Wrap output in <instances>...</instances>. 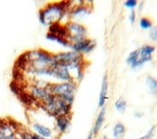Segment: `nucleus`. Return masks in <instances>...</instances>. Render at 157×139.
<instances>
[{
  "label": "nucleus",
  "instance_id": "f257e3e1",
  "mask_svg": "<svg viewBox=\"0 0 157 139\" xmlns=\"http://www.w3.org/2000/svg\"><path fill=\"white\" fill-rule=\"evenodd\" d=\"M70 6L71 1L51 2L46 4L39 11L38 18L40 23L44 26H50L53 23H62L63 19L69 17Z\"/></svg>",
  "mask_w": 157,
  "mask_h": 139
},
{
  "label": "nucleus",
  "instance_id": "f03ea898",
  "mask_svg": "<svg viewBox=\"0 0 157 139\" xmlns=\"http://www.w3.org/2000/svg\"><path fill=\"white\" fill-rule=\"evenodd\" d=\"M54 59L56 62V66L65 67L69 69L74 75L78 70L86 69L85 59L83 54H79L72 50H67L58 53H54Z\"/></svg>",
  "mask_w": 157,
  "mask_h": 139
},
{
  "label": "nucleus",
  "instance_id": "7ed1b4c3",
  "mask_svg": "<svg viewBox=\"0 0 157 139\" xmlns=\"http://www.w3.org/2000/svg\"><path fill=\"white\" fill-rule=\"evenodd\" d=\"M28 65L31 68H48L56 67V62L54 59V53H51L43 48H37L25 52Z\"/></svg>",
  "mask_w": 157,
  "mask_h": 139
},
{
  "label": "nucleus",
  "instance_id": "20e7f679",
  "mask_svg": "<svg viewBox=\"0 0 157 139\" xmlns=\"http://www.w3.org/2000/svg\"><path fill=\"white\" fill-rule=\"evenodd\" d=\"M77 89V83L75 81L69 82H53L49 84V92L64 100L71 105H72L75 99V92Z\"/></svg>",
  "mask_w": 157,
  "mask_h": 139
},
{
  "label": "nucleus",
  "instance_id": "39448f33",
  "mask_svg": "<svg viewBox=\"0 0 157 139\" xmlns=\"http://www.w3.org/2000/svg\"><path fill=\"white\" fill-rule=\"evenodd\" d=\"M42 104L47 114L53 118H56L57 116L61 115L71 116V114L72 105L52 94L44 101H43Z\"/></svg>",
  "mask_w": 157,
  "mask_h": 139
},
{
  "label": "nucleus",
  "instance_id": "423d86ee",
  "mask_svg": "<svg viewBox=\"0 0 157 139\" xmlns=\"http://www.w3.org/2000/svg\"><path fill=\"white\" fill-rule=\"evenodd\" d=\"M66 24V28L67 30V41L71 44H74L76 42L87 38V27L78 22H73V20H69Z\"/></svg>",
  "mask_w": 157,
  "mask_h": 139
},
{
  "label": "nucleus",
  "instance_id": "0eeeda50",
  "mask_svg": "<svg viewBox=\"0 0 157 139\" xmlns=\"http://www.w3.org/2000/svg\"><path fill=\"white\" fill-rule=\"evenodd\" d=\"M74 6H70V10H69V18L70 20H73V22H76L77 19H81L88 15L91 14V6L89 2H84V1H78L76 3H74L71 1Z\"/></svg>",
  "mask_w": 157,
  "mask_h": 139
},
{
  "label": "nucleus",
  "instance_id": "6e6552de",
  "mask_svg": "<svg viewBox=\"0 0 157 139\" xmlns=\"http://www.w3.org/2000/svg\"><path fill=\"white\" fill-rule=\"evenodd\" d=\"M95 46H97V42H95V40H93L87 37L76 42V43L71 44L70 50L85 55V54H89L93 52L94 50Z\"/></svg>",
  "mask_w": 157,
  "mask_h": 139
},
{
  "label": "nucleus",
  "instance_id": "1a4fd4ad",
  "mask_svg": "<svg viewBox=\"0 0 157 139\" xmlns=\"http://www.w3.org/2000/svg\"><path fill=\"white\" fill-rule=\"evenodd\" d=\"M31 129L35 134L47 139H56L57 135H60L56 129H52L48 126H46L45 124H43L38 121L31 122Z\"/></svg>",
  "mask_w": 157,
  "mask_h": 139
},
{
  "label": "nucleus",
  "instance_id": "9d476101",
  "mask_svg": "<svg viewBox=\"0 0 157 139\" xmlns=\"http://www.w3.org/2000/svg\"><path fill=\"white\" fill-rule=\"evenodd\" d=\"M48 87L39 86V85L35 84V83H33V84H31L28 87V94L35 101L43 102L51 95V93L49 92V90H48Z\"/></svg>",
  "mask_w": 157,
  "mask_h": 139
},
{
  "label": "nucleus",
  "instance_id": "9b49d317",
  "mask_svg": "<svg viewBox=\"0 0 157 139\" xmlns=\"http://www.w3.org/2000/svg\"><path fill=\"white\" fill-rule=\"evenodd\" d=\"M52 78L55 79L57 82L74 81V77H73V75H72V73L70 70L65 68V67H60V66L54 67Z\"/></svg>",
  "mask_w": 157,
  "mask_h": 139
},
{
  "label": "nucleus",
  "instance_id": "f8f14e48",
  "mask_svg": "<svg viewBox=\"0 0 157 139\" xmlns=\"http://www.w3.org/2000/svg\"><path fill=\"white\" fill-rule=\"evenodd\" d=\"M0 139H17V129L13 124L0 121Z\"/></svg>",
  "mask_w": 157,
  "mask_h": 139
},
{
  "label": "nucleus",
  "instance_id": "ddd939ff",
  "mask_svg": "<svg viewBox=\"0 0 157 139\" xmlns=\"http://www.w3.org/2000/svg\"><path fill=\"white\" fill-rule=\"evenodd\" d=\"M54 125L59 134L66 133L71 127V116L61 115L54 118Z\"/></svg>",
  "mask_w": 157,
  "mask_h": 139
},
{
  "label": "nucleus",
  "instance_id": "4468645a",
  "mask_svg": "<svg viewBox=\"0 0 157 139\" xmlns=\"http://www.w3.org/2000/svg\"><path fill=\"white\" fill-rule=\"evenodd\" d=\"M156 50L155 46L153 45H143L140 48H139V51H140V60L143 62L144 64L147 63V62H151L152 60V54L154 53Z\"/></svg>",
  "mask_w": 157,
  "mask_h": 139
},
{
  "label": "nucleus",
  "instance_id": "2eb2a0df",
  "mask_svg": "<svg viewBox=\"0 0 157 139\" xmlns=\"http://www.w3.org/2000/svg\"><path fill=\"white\" fill-rule=\"evenodd\" d=\"M107 99H108V77L105 74L103 76V78H102L100 93H99V97H98V107L99 108H102L105 106Z\"/></svg>",
  "mask_w": 157,
  "mask_h": 139
},
{
  "label": "nucleus",
  "instance_id": "dca6fc26",
  "mask_svg": "<svg viewBox=\"0 0 157 139\" xmlns=\"http://www.w3.org/2000/svg\"><path fill=\"white\" fill-rule=\"evenodd\" d=\"M48 33L54 34L56 36L66 38L67 37V30L65 23H53L48 26Z\"/></svg>",
  "mask_w": 157,
  "mask_h": 139
},
{
  "label": "nucleus",
  "instance_id": "f3484780",
  "mask_svg": "<svg viewBox=\"0 0 157 139\" xmlns=\"http://www.w3.org/2000/svg\"><path fill=\"white\" fill-rule=\"evenodd\" d=\"M105 114H106V107L104 106V107L100 108L99 113H98V115L97 117V119H95L94 128H93V130H92L93 134H98L99 133V130L101 129L102 125H103L104 120H105Z\"/></svg>",
  "mask_w": 157,
  "mask_h": 139
},
{
  "label": "nucleus",
  "instance_id": "a211bd4d",
  "mask_svg": "<svg viewBox=\"0 0 157 139\" xmlns=\"http://www.w3.org/2000/svg\"><path fill=\"white\" fill-rule=\"evenodd\" d=\"M45 39L49 42H53V43H56L60 46H62L63 47H66V48H70L71 47V43L66 38H63V37H59V36H56V35L54 34H51V33H48L47 32L46 35H45Z\"/></svg>",
  "mask_w": 157,
  "mask_h": 139
},
{
  "label": "nucleus",
  "instance_id": "6ab92c4d",
  "mask_svg": "<svg viewBox=\"0 0 157 139\" xmlns=\"http://www.w3.org/2000/svg\"><path fill=\"white\" fill-rule=\"evenodd\" d=\"M126 133V128L122 123L118 122L115 124L112 130V134L114 139H122Z\"/></svg>",
  "mask_w": 157,
  "mask_h": 139
},
{
  "label": "nucleus",
  "instance_id": "aec40b11",
  "mask_svg": "<svg viewBox=\"0 0 157 139\" xmlns=\"http://www.w3.org/2000/svg\"><path fill=\"white\" fill-rule=\"evenodd\" d=\"M139 57H140L139 48L132 50L130 53L128 54V56H127V58H126V63H127V65H129V66L131 67L132 65H134V64L136 63V62L138 61Z\"/></svg>",
  "mask_w": 157,
  "mask_h": 139
},
{
  "label": "nucleus",
  "instance_id": "412c9836",
  "mask_svg": "<svg viewBox=\"0 0 157 139\" xmlns=\"http://www.w3.org/2000/svg\"><path fill=\"white\" fill-rule=\"evenodd\" d=\"M115 108L116 110L118 111L119 113H124L126 111V108H127V103H126V101L122 98V97H121V98H119L117 101H116L115 102Z\"/></svg>",
  "mask_w": 157,
  "mask_h": 139
},
{
  "label": "nucleus",
  "instance_id": "4be33fe9",
  "mask_svg": "<svg viewBox=\"0 0 157 139\" xmlns=\"http://www.w3.org/2000/svg\"><path fill=\"white\" fill-rule=\"evenodd\" d=\"M146 84L148 87L149 91L155 95L156 89H157V79L151 75H147L146 78Z\"/></svg>",
  "mask_w": 157,
  "mask_h": 139
},
{
  "label": "nucleus",
  "instance_id": "5701e85b",
  "mask_svg": "<svg viewBox=\"0 0 157 139\" xmlns=\"http://www.w3.org/2000/svg\"><path fill=\"white\" fill-rule=\"evenodd\" d=\"M139 25H140V27H141L143 30H151L152 27H153V23L151 22V19H149L147 17L141 18Z\"/></svg>",
  "mask_w": 157,
  "mask_h": 139
},
{
  "label": "nucleus",
  "instance_id": "b1692460",
  "mask_svg": "<svg viewBox=\"0 0 157 139\" xmlns=\"http://www.w3.org/2000/svg\"><path fill=\"white\" fill-rule=\"evenodd\" d=\"M156 127H157L156 125H154V126H152L151 129H148V131H147V133L145 135H143V136H141V137H139L137 139H152V137H153V135L155 133Z\"/></svg>",
  "mask_w": 157,
  "mask_h": 139
},
{
  "label": "nucleus",
  "instance_id": "393cba45",
  "mask_svg": "<svg viewBox=\"0 0 157 139\" xmlns=\"http://www.w3.org/2000/svg\"><path fill=\"white\" fill-rule=\"evenodd\" d=\"M124 7L127 9H130L131 11L134 10L136 7L138 6V2L136 0H126V1L124 3Z\"/></svg>",
  "mask_w": 157,
  "mask_h": 139
},
{
  "label": "nucleus",
  "instance_id": "a878e982",
  "mask_svg": "<svg viewBox=\"0 0 157 139\" xmlns=\"http://www.w3.org/2000/svg\"><path fill=\"white\" fill-rule=\"evenodd\" d=\"M17 139H30V133L28 131H17Z\"/></svg>",
  "mask_w": 157,
  "mask_h": 139
},
{
  "label": "nucleus",
  "instance_id": "bb28decb",
  "mask_svg": "<svg viewBox=\"0 0 157 139\" xmlns=\"http://www.w3.org/2000/svg\"><path fill=\"white\" fill-rule=\"evenodd\" d=\"M149 38L151 41L157 42V26H154L149 31Z\"/></svg>",
  "mask_w": 157,
  "mask_h": 139
},
{
  "label": "nucleus",
  "instance_id": "cd10ccee",
  "mask_svg": "<svg viewBox=\"0 0 157 139\" xmlns=\"http://www.w3.org/2000/svg\"><path fill=\"white\" fill-rule=\"evenodd\" d=\"M128 19H129V22H130L131 24H134L135 20H136V12H135L134 10H132V11L130 12V14H129Z\"/></svg>",
  "mask_w": 157,
  "mask_h": 139
},
{
  "label": "nucleus",
  "instance_id": "c85d7f7f",
  "mask_svg": "<svg viewBox=\"0 0 157 139\" xmlns=\"http://www.w3.org/2000/svg\"><path fill=\"white\" fill-rule=\"evenodd\" d=\"M144 116V113L142 112V111H139V110H136L134 112V117L135 118H142Z\"/></svg>",
  "mask_w": 157,
  "mask_h": 139
},
{
  "label": "nucleus",
  "instance_id": "c756f323",
  "mask_svg": "<svg viewBox=\"0 0 157 139\" xmlns=\"http://www.w3.org/2000/svg\"><path fill=\"white\" fill-rule=\"evenodd\" d=\"M30 139H39V136L34 133H30Z\"/></svg>",
  "mask_w": 157,
  "mask_h": 139
},
{
  "label": "nucleus",
  "instance_id": "7c9ffc66",
  "mask_svg": "<svg viewBox=\"0 0 157 139\" xmlns=\"http://www.w3.org/2000/svg\"><path fill=\"white\" fill-rule=\"evenodd\" d=\"M93 133H90V134L88 135V137H87V139H93Z\"/></svg>",
  "mask_w": 157,
  "mask_h": 139
},
{
  "label": "nucleus",
  "instance_id": "2f4dec72",
  "mask_svg": "<svg viewBox=\"0 0 157 139\" xmlns=\"http://www.w3.org/2000/svg\"><path fill=\"white\" fill-rule=\"evenodd\" d=\"M101 139H110V138H108L107 136H103V137H102Z\"/></svg>",
  "mask_w": 157,
  "mask_h": 139
},
{
  "label": "nucleus",
  "instance_id": "473e14b6",
  "mask_svg": "<svg viewBox=\"0 0 157 139\" xmlns=\"http://www.w3.org/2000/svg\"><path fill=\"white\" fill-rule=\"evenodd\" d=\"M39 136V135H38ZM39 139H47V138H44V137H40V136H39Z\"/></svg>",
  "mask_w": 157,
  "mask_h": 139
},
{
  "label": "nucleus",
  "instance_id": "72a5a7b5",
  "mask_svg": "<svg viewBox=\"0 0 157 139\" xmlns=\"http://www.w3.org/2000/svg\"><path fill=\"white\" fill-rule=\"evenodd\" d=\"M155 95H157V89H156V92H155Z\"/></svg>",
  "mask_w": 157,
  "mask_h": 139
},
{
  "label": "nucleus",
  "instance_id": "f704fd0d",
  "mask_svg": "<svg viewBox=\"0 0 157 139\" xmlns=\"http://www.w3.org/2000/svg\"><path fill=\"white\" fill-rule=\"evenodd\" d=\"M155 139H157V138H155Z\"/></svg>",
  "mask_w": 157,
  "mask_h": 139
}]
</instances>
